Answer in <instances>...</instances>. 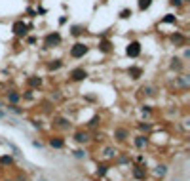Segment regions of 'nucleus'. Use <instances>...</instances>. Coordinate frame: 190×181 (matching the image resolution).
<instances>
[{"label":"nucleus","mask_w":190,"mask_h":181,"mask_svg":"<svg viewBox=\"0 0 190 181\" xmlns=\"http://www.w3.org/2000/svg\"><path fill=\"white\" fill-rule=\"evenodd\" d=\"M86 51H88V48H86L84 44H76L74 48L70 50V55H72V57H82V55H84Z\"/></svg>","instance_id":"1"},{"label":"nucleus","mask_w":190,"mask_h":181,"mask_svg":"<svg viewBox=\"0 0 190 181\" xmlns=\"http://www.w3.org/2000/svg\"><path fill=\"white\" fill-rule=\"evenodd\" d=\"M13 31L17 34H25V33H27V25H25V23H15L13 25Z\"/></svg>","instance_id":"2"},{"label":"nucleus","mask_w":190,"mask_h":181,"mask_svg":"<svg viewBox=\"0 0 190 181\" xmlns=\"http://www.w3.org/2000/svg\"><path fill=\"white\" fill-rule=\"evenodd\" d=\"M127 54H129V55H139V44H137V42L129 44V48H127Z\"/></svg>","instance_id":"3"},{"label":"nucleus","mask_w":190,"mask_h":181,"mask_svg":"<svg viewBox=\"0 0 190 181\" xmlns=\"http://www.w3.org/2000/svg\"><path fill=\"white\" fill-rule=\"evenodd\" d=\"M72 78H74V80H82V78H86V71L76 69V71L72 72Z\"/></svg>","instance_id":"4"},{"label":"nucleus","mask_w":190,"mask_h":181,"mask_svg":"<svg viewBox=\"0 0 190 181\" xmlns=\"http://www.w3.org/2000/svg\"><path fill=\"white\" fill-rule=\"evenodd\" d=\"M51 42H53V44H57V42H59V34H50L48 38H46V44H48V46H50Z\"/></svg>","instance_id":"5"},{"label":"nucleus","mask_w":190,"mask_h":181,"mask_svg":"<svg viewBox=\"0 0 190 181\" xmlns=\"http://www.w3.org/2000/svg\"><path fill=\"white\" fill-rule=\"evenodd\" d=\"M148 6H150V0H139V8L141 10H146Z\"/></svg>","instance_id":"6"},{"label":"nucleus","mask_w":190,"mask_h":181,"mask_svg":"<svg viewBox=\"0 0 190 181\" xmlns=\"http://www.w3.org/2000/svg\"><path fill=\"white\" fill-rule=\"evenodd\" d=\"M51 145H55V147H61V145H63V141H59V139H55V141H53V139H51Z\"/></svg>","instance_id":"7"},{"label":"nucleus","mask_w":190,"mask_h":181,"mask_svg":"<svg viewBox=\"0 0 190 181\" xmlns=\"http://www.w3.org/2000/svg\"><path fill=\"white\" fill-rule=\"evenodd\" d=\"M131 15V12H127V10H124V12H122V17H129Z\"/></svg>","instance_id":"8"}]
</instances>
